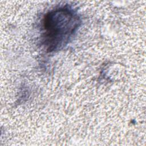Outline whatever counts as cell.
Masks as SVG:
<instances>
[{
	"instance_id": "obj_1",
	"label": "cell",
	"mask_w": 146,
	"mask_h": 146,
	"mask_svg": "<svg viewBox=\"0 0 146 146\" xmlns=\"http://www.w3.org/2000/svg\"><path fill=\"white\" fill-rule=\"evenodd\" d=\"M80 24L78 14L68 7L47 13L43 22V42L48 51L58 50L68 42Z\"/></svg>"
}]
</instances>
